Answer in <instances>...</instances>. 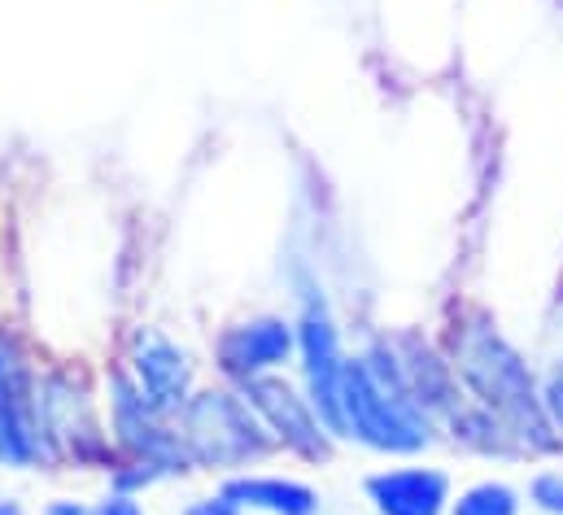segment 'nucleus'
<instances>
[{
	"mask_svg": "<svg viewBox=\"0 0 563 515\" xmlns=\"http://www.w3.org/2000/svg\"><path fill=\"white\" fill-rule=\"evenodd\" d=\"M445 359H450L459 385L467 388V397L476 406H485L516 437V446L525 454L563 450L529 363L520 359V350L498 332V324L485 310L454 319L450 341H445Z\"/></svg>",
	"mask_w": 563,
	"mask_h": 515,
	"instance_id": "f257e3e1",
	"label": "nucleus"
},
{
	"mask_svg": "<svg viewBox=\"0 0 563 515\" xmlns=\"http://www.w3.org/2000/svg\"><path fill=\"white\" fill-rule=\"evenodd\" d=\"M341 424L345 441H363L380 454H416L432 441V415L416 402L389 337L372 341L341 368Z\"/></svg>",
	"mask_w": 563,
	"mask_h": 515,
	"instance_id": "f03ea898",
	"label": "nucleus"
},
{
	"mask_svg": "<svg viewBox=\"0 0 563 515\" xmlns=\"http://www.w3.org/2000/svg\"><path fill=\"white\" fill-rule=\"evenodd\" d=\"M175 424H179V437H184L197 472H245L254 463L284 454V446L263 424V415L228 381L192 388V397L184 402Z\"/></svg>",
	"mask_w": 563,
	"mask_h": 515,
	"instance_id": "7ed1b4c3",
	"label": "nucleus"
},
{
	"mask_svg": "<svg viewBox=\"0 0 563 515\" xmlns=\"http://www.w3.org/2000/svg\"><path fill=\"white\" fill-rule=\"evenodd\" d=\"M297 297H301V315H297V354H301V376H306V397L319 410V419L328 424V432L336 441H345V424H341V337H336V319L332 306L323 297V288L314 280H297Z\"/></svg>",
	"mask_w": 563,
	"mask_h": 515,
	"instance_id": "20e7f679",
	"label": "nucleus"
},
{
	"mask_svg": "<svg viewBox=\"0 0 563 515\" xmlns=\"http://www.w3.org/2000/svg\"><path fill=\"white\" fill-rule=\"evenodd\" d=\"M245 402L263 415V424L276 432L284 454H297L306 463H332L336 459V437L328 432V424L319 419V410L310 406V397L292 381H284L280 372H263L241 381Z\"/></svg>",
	"mask_w": 563,
	"mask_h": 515,
	"instance_id": "39448f33",
	"label": "nucleus"
},
{
	"mask_svg": "<svg viewBox=\"0 0 563 515\" xmlns=\"http://www.w3.org/2000/svg\"><path fill=\"white\" fill-rule=\"evenodd\" d=\"M297 350V324L284 315H245L219 328L214 337V368L228 385H241L263 372H280Z\"/></svg>",
	"mask_w": 563,
	"mask_h": 515,
	"instance_id": "423d86ee",
	"label": "nucleus"
},
{
	"mask_svg": "<svg viewBox=\"0 0 563 515\" xmlns=\"http://www.w3.org/2000/svg\"><path fill=\"white\" fill-rule=\"evenodd\" d=\"M123 368L132 372V381L141 385V393L166 415H179L184 402L192 397L197 388V376H192V363L188 354L153 324H141L132 328L128 337V354H123Z\"/></svg>",
	"mask_w": 563,
	"mask_h": 515,
	"instance_id": "0eeeda50",
	"label": "nucleus"
},
{
	"mask_svg": "<svg viewBox=\"0 0 563 515\" xmlns=\"http://www.w3.org/2000/svg\"><path fill=\"white\" fill-rule=\"evenodd\" d=\"M389 346L398 354V368H402L407 385L416 393V402H420L432 419H450L459 410V402H463L459 397V376H454L450 359L437 354L420 332H394Z\"/></svg>",
	"mask_w": 563,
	"mask_h": 515,
	"instance_id": "6e6552de",
	"label": "nucleus"
},
{
	"mask_svg": "<svg viewBox=\"0 0 563 515\" xmlns=\"http://www.w3.org/2000/svg\"><path fill=\"white\" fill-rule=\"evenodd\" d=\"M376 515H441L450 507V476L437 468H389L367 476Z\"/></svg>",
	"mask_w": 563,
	"mask_h": 515,
	"instance_id": "1a4fd4ad",
	"label": "nucleus"
},
{
	"mask_svg": "<svg viewBox=\"0 0 563 515\" xmlns=\"http://www.w3.org/2000/svg\"><path fill=\"white\" fill-rule=\"evenodd\" d=\"M219 494H228L241 512L267 515H319V494L306 481L272 476V472H232Z\"/></svg>",
	"mask_w": 563,
	"mask_h": 515,
	"instance_id": "9d476101",
	"label": "nucleus"
},
{
	"mask_svg": "<svg viewBox=\"0 0 563 515\" xmlns=\"http://www.w3.org/2000/svg\"><path fill=\"white\" fill-rule=\"evenodd\" d=\"M450 515H520V494L507 481H481L450 503Z\"/></svg>",
	"mask_w": 563,
	"mask_h": 515,
	"instance_id": "9b49d317",
	"label": "nucleus"
},
{
	"mask_svg": "<svg viewBox=\"0 0 563 515\" xmlns=\"http://www.w3.org/2000/svg\"><path fill=\"white\" fill-rule=\"evenodd\" d=\"M529 498H533L538 512L563 515V472H542V476H533Z\"/></svg>",
	"mask_w": 563,
	"mask_h": 515,
	"instance_id": "f8f14e48",
	"label": "nucleus"
},
{
	"mask_svg": "<svg viewBox=\"0 0 563 515\" xmlns=\"http://www.w3.org/2000/svg\"><path fill=\"white\" fill-rule=\"evenodd\" d=\"M542 402H547V415H551V424H555V432H560V441H563V363L547 376Z\"/></svg>",
	"mask_w": 563,
	"mask_h": 515,
	"instance_id": "ddd939ff",
	"label": "nucleus"
},
{
	"mask_svg": "<svg viewBox=\"0 0 563 515\" xmlns=\"http://www.w3.org/2000/svg\"><path fill=\"white\" fill-rule=\"evenodd\" d=\"M184 515H245L228 494H210V498H197V503H188Z\"/></svg>",
	"mask_w": 563,
	"mask_h": 515,
	"instance_id": "4468645a",
	"label": "nucleus"
},
{
	"mask_svg": "<svg viewBox=\"0 0 563 515\" xmlns=\"http://www.w3.org/2000/svg\"><path fill=\"white\" fill-rule=\"evenodd\" d=\"M92 515H144V507L136 503V494H114V490H110V498L97 503Z\"/></svg>",
	"mask_w": 563,
	"mask_h": 515,
	"instance_id": "2eb2a0df",
	"label": "nucleus"
},
{
	"mask_svg": "<svg viewBox=\"0 0 563 515\" xmlns=\"http://www.w3.org/2000/svg\"><path fill=\"white\" fill-rule=\"evenodd\" d=\"M44 515H92V507H84V503H70V498H57V503H48Z\"/></svg>",
	"mask_w": 563,
	"mask_h": 515,
	"instance_id": "dca6fc26",
	"label": "nucleus"
},
{
	"mask_svg": "<svg viewBox=\"0 0 563 515\" xmlns=\"http://www.w3.org/2000/svg\"><path fill=\"white\" fill-rule=\"evenodd\" d=\"M0 515H26V512H22L18 503H9V498H4V503H0Z\"/></svg>",
	"mask_w": 563,
	"mask_h": 515,
	"instance_id": "f3484780",
	"label": "nucleus"
}]
</instances>
